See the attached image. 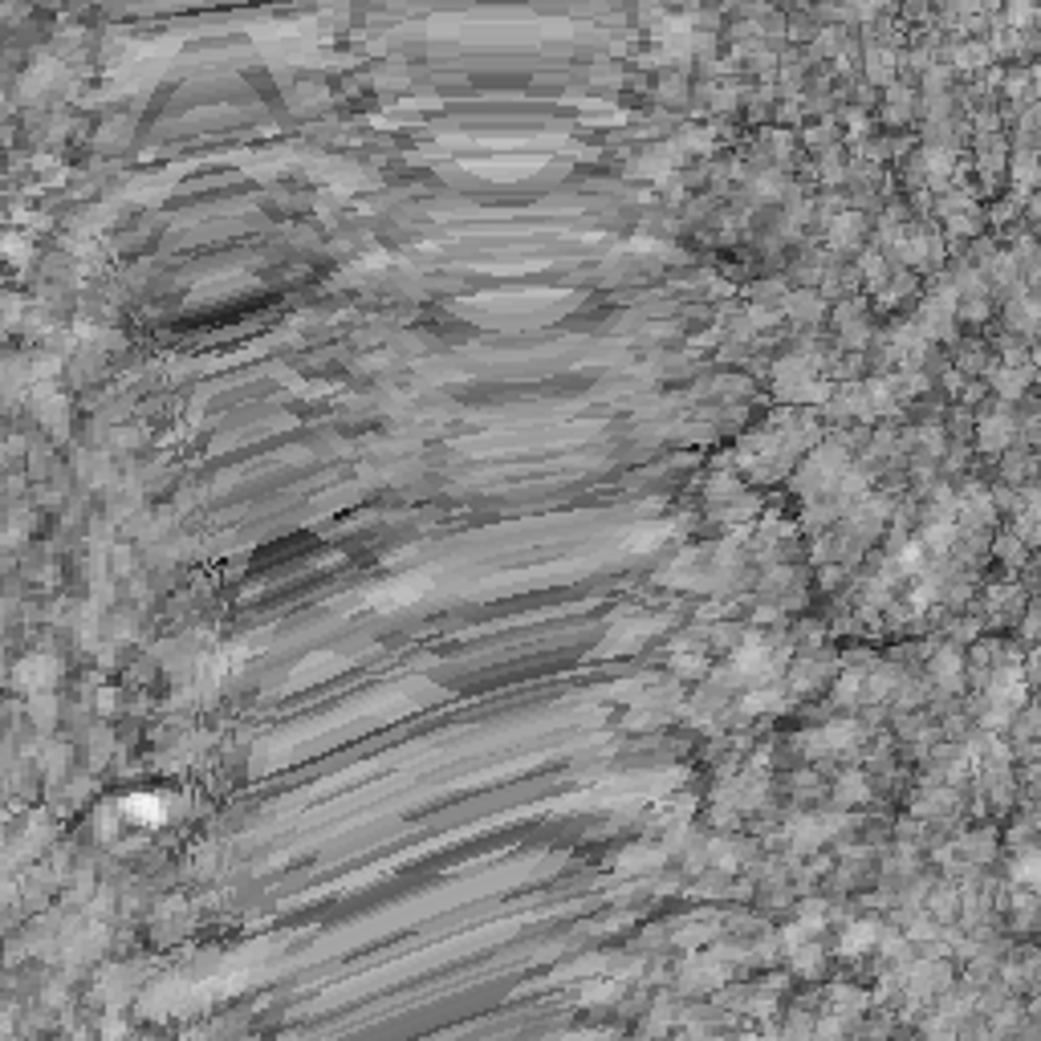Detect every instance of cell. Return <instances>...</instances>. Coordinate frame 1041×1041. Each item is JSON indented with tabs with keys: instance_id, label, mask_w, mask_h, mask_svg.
I'll return each mask as SVG.
<instances>
[{
	"instance_id": "obj_1",
	"label": "cell",
	"mask_w": 1041,
	"mask_h": 1041,
	"mask_svg": "<svg viewBox=\"0 0 1041 1041\" xmlns=\"http://www.w3.org/2000/svg\"><path fill=\"white\" fill-rule=\"evenodd\" d=\"M1017 879H1021V883H1029V887H1041V850L1025 854V859L1017 863Z\"/></svg>"
}]
</instances>
